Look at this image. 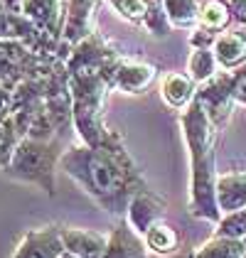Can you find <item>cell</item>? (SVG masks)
I'll return each instance as SVG.
<instances>
[{"mask_svg": "<svg viewBox=\"0 0 246 258\" xmlns=\"http://www.w3.org/2000/svg\"><path fill=\"white\" fill-rule=\"evenodd\" d=\"M59 167L111 217H126L131 199L148 189L138 162L131 158L121 136L113 131H108L99 148H67Z\"/></svg>", "mask_w": 246, "mask_h": 258, "instance_id": "obj_1", "label": "cell"}, {"mask_svg": "<svg viewBox=\"0 0 246 258\" xmlns=\"http://www.w3.org/2000/svg\"><path fill=\"white\" fill-rule=\"evenodd\" d=\"M182 136L190 153V214L219 224L222 212L217 204V162H214V133L217 128L207 118L205 108L195 99L182 111Z\"/></svg>", "mask_w": 246, "mask_h": 258, "instance_id": "obj_2", "label": "cell"}, {"mask_svg": "<svg viewBox=\"0 0 246 258\" xmlns=\"http://www.w3.org/2000/svg\"><path fill=\"white\" fill-rule=\"evenodd\" d=\"M103 258H148L145 238L128 224H116L113 231L108 234V246Z\"/></svg>", "mask_w": 246, "mask_h": 258, "instance_id": "obj_13", "label": "cell"}, {"mask_svg": "<svg viewBox=\"0 0 246 258\" xmlns=\"http://www.w3.org/2000/svg\"><path fill=\"white\" fill-rule=\"evenodd\" d=\"M217 37H219V32H212V30H207L202 25H197L192 30V35H190V47L192 49H212Z\"/></svg>", "mask_w": 246, "mask_h": 258, "instance_id": "obj_27", "label": "cell"}, {"mask_svg": "<svg viewBox=\"0 0 246 258\" xmlns=\"http://www.w3.org/2000/svg\"><path fill=\"white\" fill-rule=\"evenodd\" d=\"M229 13H231V20L239 22L241 27H246V0H229Z\"/></svg>", "mask_w": 246, "mask_h": 258, "instance_id": "obj_30", "label": "cell"}, {"mask_svg": "<svg viewBox=\"0 0 246 258\" xmlns=\"http://www.w3.org/2000/svg\"><path fill=\"white\" fill-rule=\"evenodd\" d=\"M64 251L59 226H42L27 231L10 258H59Z\"/></svg>", "mask_w": 246, "mask_h": 258, "instance_id": "obj_8", "label": "cell"}, {"mask_svg": "<svg viewBox=\"0 0 246 258\" xmlns=\"http://www.w3.org/2000/svg\"><path fill=\"white\" fill-rule=\"evenodd\" d=\"M18 143H20V133L15 131L13 120L0 123V172H5V167H8V162L13 158V150H15Z\"/></svg>", "mask_w": 246, "mask_h": 258, "instance_id": "obj_26", "label": "cell"}, {"mask_svg": "<svg viewBox=\"0 0 246 258\" xmlns=\"http://www.w3.org/2000/svg\"><path fill=\"white\" fill-rule=\"evenodd\" d=\"M64 61L57 57H47L35 49H30L25 42L18 40H0V84L18 86L25 79L47 77Z\"/></svg>", "mask_w": 246, "mask_h": 258, "instance_id": "obj_6", "label": "cell"}, {"mask_svg": "<svg viewBox=\"0 0 246 258\" xmlns=\"http://www.w3.org/2000/svg\"><path fill=\"white\" fill-rule=\"evenodd\" d=\"M187 74L197 81V86L219 74V61L214 57V49H192L187 59Z\"/></svg>", "mask_w": 246, "mask_h": 258, "instance_id": "obj_21", "label": "cell"}, {"mask_svg": "<svg viewBox=\"0 0 246 258\" xmlns=\"http://www.w3.org/2000/svg\"><path fill=\"white\" fill-rule=\"evenodd\" d=\"M61 155H64V145L59 138H20V143L13 150V158L5 167V175L18 182L35 184L47 195H54V172L59 167Z\"/></svg>", "mask_w": 246, "mask_h": 258, "instance_id": "obj_3", "label": "cell"}, {"mask_svg": "<svg viewBox=\"0 0 246 258\" xmlns=\"http://www.w3.org/2000/svg\"><path fill=\"white\" fill-rule=\"evenodd\" d=\"M234 74H236V84H234V99H236V103L246 106V67L236 69Z\"/></svg>", "mask_w": 246, "mask_h": 258, "instance_id": "obj_29", "label": "cell"}, {"mask_svg": "<svg viewBox=\"0 0 246 258\" xmlns=\"http://www.w3.org/2000/svg\"><path fill=\"white\" fill-rule=\"evenodd\" d=\"M0 40L25 42L30 49L47 54V57H57L61 61H67L69 52H72V47H67L64 42L52 35H47L27 15H22L20 3L15 5L13 0H0Z\"/></svg>", "mask_w": 246, "mask_h": 258, "instance_id": "obj_5", "label": "cell"}, {"mask_svg": "<svg viewBox=\"0 0 246 258\" xmlns=\"http://www.w3.org/2000/svg\"><path fill=\"white\" fill-rule=\"evenodd\" d=\"M241 35H244V40H246V27H244V32H241Z\"/></svg>", "mask_w": 246, "mask_h": 258, "instance_id": "obj_33", "label": "cell"}, {"mask_svg": "<svg viewBox=\"0 0 246 258\" xmlns=\"http://www.w3.org/2000/svg\"><path fill=\"white\" fill-rule=\"evenodd\" d=\"M165 258H195V251H182V253H172V256H165Z\"/></svg>", "mask_w": 246, "mask_h": 258, "instance_id": "obj_31", "label": "cell"}, {"mask_svg": "<svg viewBox=\"0 0 246 258\" xmlns=\"http://www.w3.org/2000/svg\"><path fill=\"white\" fill-rule=\"evenodd\" d=\"M143 27L153 35V37H163L172 30V25L167 20V13H165L163 0H148V13L143 18Z\"/></svg>", "mask_w": 246, "mask_h": 258, "instance_id": "obj_23", "label": "cell"}, {"mask_svg": "<svg viewBox=\"0 0 246 258\" xmlns=\"http://www.w3.org/2000/svg\"><path fill=\"white\" fill-rule=\"evenodd\" d=\"M234 84H236V74L234 72H219L209 81L197 86V96L195 99L200 101V106L205 108L207 118L212 120V125L217 131H222L226 123H229L231 111L236 106Z\"/></svg>", "mask_w": 246, "mask_h": 258, "instance_id": "obj_7", "label": "cell"}, {"mask_svg": "<svg viewBox=\"0 0 246 258\" xmlns=\"http://www.w3.org/2000/svg\"><path fill=\"white\" fill-rule=\"evenodd\" d=\"M214 234H217V236L244 241L246 238V207L244 209H236V212H229V214H222Z\"/></svg>", "mask_w": 246, "mask_h": 258, "instance_id": "obj_24", "label": "cell"}, {"mask_svg": "<svg viewBox=\"0 0 246 258\" xmlns=\"http://www.w3.org/2000/svg\"><path fill=\"white\" fill-rule=\"evenodd\" d=\"M20 8H22V15H27L47 35L59 40L61 27H64V18H67L64 0H20Z\"/></svg>", "mask_w": 246, "mask_h": 258, "instance_id": "obj_10", "label": "cell"}, {"mask_svg": "<svg viewBox=\"0 0 246 258\" xmlns=\"http://www.w3.org/2000/svg\"><path fill=\"white\" fill-rule=\"evenodd\" d=\"M244 243H246V238H244Z\"/></svg>", "mask_w": 246, "mask_h": 258, "instance_id": "obj_34", "label": "cell"}, {"mask_svg": "<svg viewBox=\"0 0 246 258\" xmlns=\"http://www.w3.org/2000/svg\"><path fill=\"white\" fill-rule=\"evenodd\" d=\"M195 258H246V243L239 238L214 236L195 248Z\"/></svg>", "mask_w": 246, "mask_h": 258, "instance_id": "obj_20", "label": "cell"}, {"mask_svg": "<svg viewBox=\"0 0 246 258\" xmlns=\"http://www.w3.org/2000/svg\"><path fill=\"white\" fill-rule=\"evenodd\" d=\"M123 54L103 37L101 32L89 35L84 42L74 44L69 57L64 61L69 79H84V81H106L113 86L116 67L121 64ZM116 89V86H113Z\"/></svg>", "mask_w": 246, "mask_h": 258, "instance_id": "obj_4", "label": "cell"}, {"mask_svg": "<svg viewBox=\"0 0 246 258\" xmlns=\"http://www.w3.org/2000/svg\"><path fill=\"white\" fill-rule=\"evenodd\" d=\"M59 258H82V256H74V253H69V251H64Z\"/></svg>", "mask_w": 246, "mask_h": 258, "instance_id": "obj_32", "label": "cell"}, {"mask_svg": "<svg viewBox=\"0 0 246 258\" xmlns=\"http://www.w3.org/2000/svg\"><path fill=\"white\" fill-rule=\"evenodd\" d=\"M145 246H148V251H153L155 256H172V253H177V248H180V234L170 226V224H165V221H158V224H153L148 231H145Z\"/></svg>", "mask_w": 246, "mask_h": 258, "instance_id": "obj_19", "label": "cell"}, {"mask_svg": "<svg viewBox=\"0 0 246 258\" xmlns=\"http://www.w3.org/2000/svg\"><path fill=\"white\" fill-rule=\"evenodd\" d=\"M94 10H96V0H69L67 3V18H64V27L59 35V40L67 47H74L96 32Z\"/></svg>", "mask_w": 246, "mask_h": 258, "instance_id": "obj_9", "label": "cell"}, {"mask_svg": "<svg viewBox=\"0 0 246 258\" xmlns=\"http://www.w3.org/2000/svg\"><path fill=\"white\" fill-rule=\"evenodd\" d=\"M160 96L170 108L184 111L197 96V81L182 72H170L160 81Z\"/></svg>", "mask_w": 246, "mask_h": 258, "instance_id": "obj_15", "label": "cell"}, {"mask_svg": "<svg viewBox=\"0 0 246 258\" xmlns=\"http://www.w3.org/2000/svg\"><path fill=\"white\" fill-rule=\"evenodd\" d=\"M217 204L219 212L229 214L246 207V172H226L217 177Z\"/></svg>", "mask_w": 246, "mask_h": 258, "instance_id": "obj_17", "label": "cell"}, {"mask_svg": "<svg viewBox=\"0 0 246 258\" xmlns=\"http://www.w3.org/2000/svg\"><path fill=\"white\" fill-rule=\"evenodd\" d=\"M155 79V67L141 59H128L123 57L121 64L116 67V77H113V86L123 91V94H143L145 89Z\"/></svg>", "mask_w": 246, "mask_h": 258, "instance_id": "obj_12", "label": "cell"}, {"mask_svg": "<svg viewBox=\"0 0 246 258\" xmlns=\"http://www.w3.org/2000/svg\"><path fill=\"white\" fill-rule=\"evenodd\" d=\"M212 49L222 72H236L246 67V40L241 32H219Z\"/></svg>", "mask_w": 246, "mask_h": 258, "instance_id": "obj_16", "label": "cell"}, {"mask_svg": "<svg viewBox=\"0 0 246 258\" xmlns=\"http://www.w3.org/2000/svg\"><path fill=\"white\" fill-rule=\"evenodd\" d=\"M108 5L113 8L116 15L136 25H143V18L148 13V0H108Z\"/></svg>", "mask_w": 246, "mask_h": 258, "instance_id": "obj_25", "label": "cell"}, {"mask_svg": "<svg viewBox=\"0 0 246 258\" xmlns=\"http://www.w3.org/2000/svg\"><path fill=\"white\" fill-rule=\"evenodd\" d=\"M61 229V241L64 248L74 256L82 258H103L106 246H108V236L91 231V229H74V226H59Z\"/></svg>", "mask_w": 246, "mask_h": 258, "instance_id": "obj_14", "label": "cell"}, {"mask_svg": "<svg viewBox=\"0 0 246 258\" xmlns=\"http://www.w3.org/2000/svg\"><path fill=\"white\" fill-rule=\"evenodd\" d=\"M231 22V13L229 5L222 0H205L202 10H200V25L212 30V32H222L226 30V25Z\"/></svg>", "mask_w": 246, "mask_h": 258, "instance_id": "obj_22", "label": "cell"}, {"mask_svg": "<svg viewBox=\"0 0 246 258\" xmlns=\"http://www.w3.org/2000/svg\"><path fill=\"white\" fill-rule=\"evenodd\" d=\"M172 30H195L200 25L202 0H163Z\"/></svg>", "mask_w": 246, "mask_h": 258, "instance_id": "obj_18", "label": "cell"}, {"mask_svg": "<svg viewBox=\"0 0 246 258\" xmlns=\"http://www.w3.org/2000/svg\"><path fill=\"white\" fill-rule=\"evenodd\" d=\"M163 212H165V202L153 189H143V192H138L136 197L131 199V204H128V212H126V221L141 234L145 236V231L153 226V224H158V221H163Z\"/></svg>", "mask_w": 246, "mask_h": 258, "instance_id": "obj_11", "label": "cell"}, {"mask_svg": "<svg viewBox=\"0 0 246 258\" xmlns=\"http://www.w3.org/2000/svg\"><path fill=\"white\" fill-rule=\"evenodd\" d=\"M15 113V89L0 84V123H8Z\"/></svg>", "mask_w": 246, "mask_h": 258, "instance_id": "obj_28", "label": "cell"}]
</instances>
